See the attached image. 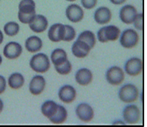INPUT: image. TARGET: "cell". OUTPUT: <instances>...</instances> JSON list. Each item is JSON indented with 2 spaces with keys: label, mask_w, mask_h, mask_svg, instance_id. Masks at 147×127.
Listing matches in <instances>:
<instances>
[{
  "label": "cell",
  "mask_w": 147,
  "mask_h": 127,
  "mask_svg": "<svg viewBox=\"0 0 147 127\" xmlns=\"http://www.w3.org/2000/svg\"><path fill=\"white\" fill-rule=\"evenodd\" d=\"M35 15V3L33 0H22L19 5V20L22 23L30 24Z\"/></svg>",
  "instance_id": "6da1fadb"
},
{
  "label": "cell",
  "mask_w": 147,
  "mask_h": 127,
  "mask_svg": "<svg viewBox=\"0 0 147 127\" xmlns=\"http://www.w3.org/2000/svg\"><path fill=\"white\" fill-rule=\"evenodd\" d=\"M30 68L38 73L46 72L50 68V61L47 55L39 53L32 56L30 61Z\"/></svg>",
  "instance_id": "7a4b0ae2"
},
{
  "label": "cell",
  "mask_w": 147,
  "mask_h": 127,
  "mask_svg": "<svg viewBox=\"0 0 147 127\" xmlns=\"http://www.w3.org/2000/svg\"><path fill=\"white\" fill-rule=\"evenodd\" d=\"M120 36V29L115 25H108L102 28L97 33V39L101 43L115 41Z\"/></svg>",
  "instance_id": "3957f363"
},
{
  "label": "cell",
  "mask_w": 147,
  "mask_h": 127,
  "mask_svg": "<svg viewBox=\"0 0 147 127\" xmlns=\"http://www.w3.org/2000/svg\"><path fill=\"white\" fill-rule=\"evenodd\" d=\"M118 95L123 102L126 103H133L138 98V90L134 84H127L120 89Z\"/></svg>",
  "instance_id": "277c9868"
},
{
  "label": "cell",
  "mask_w": 147,
  "mask_h": 127,
  "mask_svg": "<svg viewBox=\"0 0 147 127\" xmlns=\"http://www.w3.org/2000/svg\"><path fill=\"white\" fill-rule=\"evenodd\" d=\"M139 37L136 31L133 29H126L121 34L120 42L124 48L131 49L136 46Z\"/></svg>",
  "instance_id": "5b68a950"
},
{
  "label": "cell",
  "mask_w": 147,
  "mask_h": 127,
  "mask_svg": "<svg viewBox=\"0 0 147 127\" xmlns=\"http://www.w3.org/2000/svg\"><path fill=\"white\" fill-rule=\"evenodd\" d=\"M125 74L121 68L118 67H110L106 72V80L113 85H118L123 82Z\"/></svg>",
  "instance_id": "8992f818"
},
{
  "label": "cell",
  "mask_w": 147,
  "mask_h": 127,
  "mask_svg": "<svg viewBox=\"0 0 147 127\" xmlns=\"http://www.w3.org/2000/svg\"><path fill=\"white\" fill-rule=\"evenodd\" d=\"M140 110L136 105H128L124 108L123 112L124 121L126 124H136L140 119Z\"/></svg>",
  "instance_id": "52a82bcc"
},
{
  "label": "cell",
  "mask_w": 147,
  "mask_h": 127,
  "mask_svg": "<svg viewBox=\"0 0 147 127\" xmlns=\"http://www.w3.org/2000/svg\"><path fill=\"white\" fill-rule=\"evenodd\" d=\"M125 70L130 76H137L143 70V62L138 58H131L125 64Z\"/></svg>",
  "instance_id": "ba28073f"
},
{
  "label": "cell",
  "mask_w": 147,
  "mask_h": 127,
  "mask_svg": "<svg viewBox=\"0 0 147 127\" xmlns=\"http://www.w3.org/2000/svg\"><path fill=\"white\" fill-rule=\"evenodd\" d=\"M66 18L72 22H80L84 18V11L79 5L73 4L67 7L66 9Z\"/></svg>",
  "instance_id": "9c48e42d"
},
{
  "label": "cell",
  "mask_w": 147,
  "mask_h": 127,
  "mask_svg": "<svg viewBox=\"0 0 147 127\" xmlns=\"http://www.w3.org/2000/svg\"><path fill=\"white\" fill-rule=\"evenodd\" d=\"M76 113L77 117L84 122L92 121L94 117V111L90 105L87 103H81L77 107Z\"/></svg>",
  "instance_id": "30bf717a"
},
{
  "label": "cell",
  "mask_w": 147,
  "mask_h": 127,
  "mask_svg": "<svg viewBox=\"0 0 147 127\" xmlns=\"http://www.w3.org/2000/svg\"><path fill=\"white\" fill-rule=\"evenodd\" d=\"M77 97V91L72 86L64 85L59 91V98L65 103H71Z\"/></svg>",
  "instance_id": "8fae6325"
},
{
  "label": "cell",
  "mask_w": 147,
  "mask_h": 127,
  "mask_svg": "<svg viewBox=\"0 0 147 127\" xmlns=\"http://www.w3.org/2000/svg\"><path fill=\"white\" fill-rule=\"evenodd\" d=\"M22 52V48L17 42H9L4 48V56L9 59H15L19 57Z\"/></svg>",
  "instance_id": "7c38bea8"
},
{
  "label": "cell",
  "mask_w": 147,
  "mask_h": 127,
  "mask_svg": "<svg viewBox=\"0 0 147 127\" xmlns=\"http://www.w3.org/2000/svg\"><path fill=\"white\" fill-rule=\"evenodd\" d=\"M137 15V10L132 5H125L120 11V18L123 23L132 24Z\"/></svg>",
  "instance_id": "4fadbf2b"
},
{
  "label": "cell",
  "mask_w": 147,
  "mask_h": 127,
  "mask_svg": "<svg viewBox=\"0 0 147 127\" xmlns=\"http://www.w3.org/2000/svg\"><path fill=\"white\" fill-rule=\"evenodd\" d=\"M65 33L64 25L56 23L52 25L48 33L49 39L53 42H59L63 40Z\"/></svg>",
  "instance_id": "5bb4252c"
},
{
  "label": "cell",
  "mask_w": 147,
  "mask_h": 127,
  "mask_svg": "<svg viewBox=\"0 0 147 127\" xmlns=\"http://www.w3.org/2000/svg\"><path fill=\"white\" fill-rule=\"evenodd\" d=\"M30 28L35 33H42L46 30L49 25L47 18L41 15H36L29 24Z\"/></svg>",
  "instance_id": "9a60e30c"
},
{
  "label": "cell",
  "mask_w": 147,
  "mask_h": 127,
  "mask_svg": "<svg viewBox=\"0 0 147 127\" xmlns=\"http://www.w3.org/2000/svg\"><path fill=\"white\" fill-rule=\"evenodd\" d=\"M46 87V80L43 76L36 75L32 77L30 82L29 90L32 95H38L43 93Z\"/></svg>",
  "instance_id": "2e32d148"
},
{
  "label": "cell",
  "mask_w": 147,
  "mask_h": 127,
  "mask_svg": "<svg viewBox=\"0 0 147 127\" xmlns=\"http://www.w3.org/2000/svg\"><path fill=\"white\" fill-rule=\"evenodd\" d=\"M94 20L97 23L100 25H104V24L108 23L112 18V13L111 11L105 7H99L95 11L94 15Z\"/></svg>",
  "instance_id": "e0dca14e"
},
{
  "label": "cell",
  "mask_w": 147,
  "mask_h": 127,
  "mask_svg": "<svg viewBox=\"0 0 147 127\" xmlns=\"http://www.w3.org/2000/svg\"><path fill=\"white\" fill-rule=\"evenodd\" d=\"M91 48L86 43L77 40L72 46V53L77 58H84L89 54Z\"/></svg>",
  "instance_id": "ac0fdd59"
},
{
  "label": "cell",
  "mask_w": 147,
  "mask_h": 127,
  "mask_svg": "<svg viewBox=\"0 0 147 127\" xmlns=\"http://www.w3.org/2000/svg\"><path fill=\"white\" fill-rule=\"evenodd\" d=\"M75 79L77 82L80 85H88L92 80V74L88 69H80L76 73Z\"/></svg>",
  "instance_id": "d6986e66"
},
{
  "label": "cell",
  "mask_w": 147,
  "mask_h": 127,
  "mask_svg": "<svg viewBox=\"0 0 147 127\" xmlns=\"http://www.w3.org/2000/svg\"><path fill=\"white\" fill-rule=\"evenodd\" d=\"M25 49L31 53L38 52L43 47V42L38 36H30L26 40L25 43Z\"/></svg>",
  "instance_id": "ffe728a7"
},
{
  "label": "cell",
  "mask_w": 147,
  "mask_h": 127,
  "mask_svg": "<svg viewBox=\"0 0 147 127\" xmlns=\"http://www.w3.org/2000/svg\"><path fill=\"white\" fill-rule=\"evenodd\" d=\"M58 104L54 101H48L45 102L41 106V112L47 118H50L56 114L58 110Z\"/></svg>",
  "instance_id": "44dd1931"
},
{
  "label": "cell",
  "mask_w": 147,
  "mask_h": 127,
  "mask_svg": "<svg viewBox=\"0 0 147 127\" xmlns=\"http://www.w3.org/2000/svg\"><path fill=\"white\" fill-rule=\"evenodd\" d=\"M52 62L55 66H59L63 64L67 60V55L64 50L61 49H56L52 52L51 56Z\"/></svg>",
  "instance_id": "7402d4cb"
},
{
  "label": "cell",
  "mask_w": 147,
  "mask_h": 127,
  "mask_svg": "<svg viewBox=\"0 0 147 127\" xmlns=\"http://www.w3.org/2000/svg\"><path fill=\"white\" fill-rule=\"evenodd\" d=\"M25 83L24 77L20 73H14L9 76L8 79L9 86L12 89H19L23 86Z\"/></svg>",
  "instance_id": "603a6c76"
},
{
  "label": "cell",
  "mask_w": 147,
  "mask_h": 127,
  "mask_svg": "<svg viewBox=\"0 0 147 127\" xmlns=\"http://www.w3.org/2000/svg\"><path fill=\"white\" fill-rule=\"evenodd\" d=\"M67 111H66V108L62 105H58V110L56 111V114L51 118H50V121L52 123L56 124H60L66 121V118H67Z\"/></svg>",
  "instance_id": "cb8c5ba5"
},
{
  "label": "cell",
  "mask_w": 147,
  "mask_h": 127,
  "mask_svg": "<svg viewBox=\"0 0 147 127\" xmlns=\"http://www.w3.org/2000/svg\"><path fill=\"white\" fill-rule=\"evenodd\" d=\"M77 40L82 41L87 43L90 48H93L96 43V39L94 33L90 30H85L81 33L79 36Z\"/></svg>",
  "instance_id": "d4e9b609"
},
{
  "label": "cell",
  "mask_w": 147,
  "mask_h": 127,
  "mask_svg": "<svg viewBox=\"0 0 147 127\" xmlns=\"http://www.w3.org/2000/svg\"><path fill=\"white\" fill-rule=\"evenodd\" d=\"M5 34L9 36H15L19 33L20 25L15 22H9L4 27Z\"/></svg>",
  "instance_id": "484cf974"
},
{
  "label": "cell",
  "mask_w": 147,
  "mask_h": 127,
  "mask_svg": "<svg viewBox=\"0 0 147 127\" xmlns=\"http://www.w3.org/2000/svg\"><path fill=\"white\" fill-rule=\"evenodd\" d=\"M55 69L59 74H61V75H66L71 71V63H70L69 61L66 60V61L64 62L61 65L55 66Z\"/></svg>",
  "instance_id": "4316f807"
},
{
  "label": "cell",
  "mask_w": 147,
  "mask_h": 127,
  "mask_svg": "<svg viewBox=\"0 0 147 127\" xmlns=\"http://www.w3.org/2000/svg\"><path fill=\"white\" fill-rule=\"evenodd\" d=\"M65 33H64V38L63 40L64 41H71L74 40V39L76 36V32L75 30L74 29L73 27L70 26V25H65Z\"/></svg>",
  "instance_id": "83f0119b"
},
{
  "label": "cell",
  "mask_w": 147,
  "mask_h": 127,
  "mask_svg": "<svg viewBox=\"0 0 147 127\" xmlns=\"http://www.w3.org/2000/svg\"><path fill=\"white\" fill-rule=\"evenodd\" d=\"M133 23H134V27L137 30H142L144 29V15H143V13L137 14Z\"/></svg>",
  "instance_id": "f1b7e54d"
},
{
  "label": "cell",
  "mask_w": 147,
  "mask_h": 127,
  "mask_svg": "<svg viewBox=\"0 0 147 127\" xmlns=\"http://www.w3.org/2000/svg\"><path fill=\"white\" fill-rule=\"evenodd\" d=\"M97 0H81L82 6L86 9H92L97 5Z\"/></svg>",
  "instance_id": "f546056e"
},
{
  "label": "cell",
  "mask_w": 147,
  "mask_h": 127,
  "mask_svg": "<svg viewBox=\"0 0 147 127\" xmlns=\"http://www.w3.org/2000/svg\"><path fill=\"white\" fill-rule=\"evenodd\" d=\"M7 83L5 77L0 75V94L3 93L6 89Z\"/></svg>",
  "instance_id": "4dcf8cb0"
},
{
  "label": "cell",
  "mask_w": 147,
  "mask_h": 127,
  "mask_svg": "<svg viewBox=\"0 0 147 127\" xmlns=\"http://www.w3.org/2000/svg\"><path fill=\"white\" fill-rule=\"evenodd\" d=\"M125 1H126V0H110V2H112L113 4L117 5H122V4H123Z\"/></svg>",
  "instance_id": "1f68e13d"
},
{
  "label": "cell",
  "mask_w": 147,
  "mask_h": 127,
  "mask_svg": "<svg viewBox=\"0 0 147 127\" xmlns=\"http://www.w3.org/2000/svg\"><path fill=\"white\" fill-rule=\"evenodd\" d=\"M3 39H4V36L2 34V32L0 30V44L3 42Z\"/></svg>",
  "instance_id": "d6a6232c"
},
{
  "label": "cell",
  "mask_w": 147,
  "mask_h": 127,
  "mask_svg": "<svg viewBox=\"0 0 147 127\" xmlns=\"http://www.w3.org/2000/svg\"><path fill=\"white\" fill-rule=\"evenodd\" d=\"M3 108H4L3 102H2V100L0 99V113H1L2 111V110H3Z\"/></svg>",
  "instance_id": "836d02e7"
},
{
  "label": "cell",
  "mask_w": 147,
  "mask_h": 127,
  "mask_svg": "<svg viewBox=\"0 0 147 127\" xmlns=\"http://www.w3.org/2000/svg\"><path fill=\"white\" fill-rule=\"evenodd\" d=\"M2 56H1V55H0V64L2 63Z\"/></svg>",
  "instance_id": "e575fe53"
},
{
  "label": "cell",
  "mask_w": 147,
  "mask_h": 127,
  "mask_svg": "<svg viewBox=\"0 0 147 127\" xmlns=\"http://www.w3.org/2000/svg\"><path fill=\"white\" fill-rule=\"evenodd\" d=\"M68 2H74V1H76V0H66Z\"/></svg>",
  "instance_id": "d590c367"
}]
</instances>
